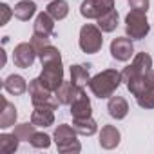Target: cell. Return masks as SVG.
Listing matches in <instances>:
<instances>
[{"label": "cell", "mask_w": 154, "mask_h": 154, "mask_svg": "<svg viewBox=\"0 0 154 154\" xmlns=\"http://www.w3.org/2000/svg\"><path fill=\"white\" fill-rule=\"evenodd\" d=\"M120 84H122V72L116 69H105L91 78L89 89L96 98L103 100V98H111L120 87Z\"/></svg>", "instance_id": "6da1fadb"}, {"label": "cell", "mask_w": 154, "mask_h": 154, "mask_svg": "<svg viewBox=\"0 0 154 154\" xmlns=\"http://www.w3.org/2000/svg\"><path fill=\"white\" fill-rule=\"evenodd\" d=\"M76 132L74 127L67 125V123H62L54 129V143H56V149L58 152L62 154H78L82 150V145L78 141V138H76Z\"/></svg>", "instance_id": "7a4b0ae2"}, {"label": "cell", "mask_w": 154, "mask_h": 154, "mask_svg": "<svg viewBox=\"0 0 154 154\" xmlns=\"http://www.w3.org/2000/svg\"><path fill=\"white\" fill-rule=\"evenodd\" d=\"M27 91H29V96H31V103L35 107H51L53 111H56L58 105H62L60 100L56 98L54 91H51L49 87H45L40 78L31 80Z\"/></svg>", "instance_id": "3957f363"}, {"label": "cell", "mask_w": 154, "mask_h": 154, "mask_svg": "<svg viewBox=\"0 0 154 154\" xmlns=\"http://www.w3.org/2000/svg\"><path fill=\"white\" fill-rule=\"evenodd\" d=\"M149 31H150V24L147 20V13L131 9L129 15L125 17V33H127V36L131 40H141L149 35Z\"/></svg>", "instance_id": "277c9868"}, {"label": "cell", "mask_w": 154, "mask_h": 154, "mask_svg": "<svg viewBox=\"0 0 154 154\" xmlns=\"http://www.w3.org/2000/svg\"><path fill=\"white\" fill-rule=\"evenodd\" d=\"M102 29L94 24H85L80 29V38H78V45L84 53L87 54H96L102 45H103V36H102Z\"/></svg>", "instance_id": "5b68a950"}, {"label": "cell", "mask_w": 154, "mask_h": 154, "mask_svg": "<svg viewBox=\"0 0 154 154\" xmlns=\"http://www.w3.org/2000/svg\"><path fill=\"white\" fill-rule=\"evenodd\" d=\"M38 78L44 82L45 87H49L51 91H56L60 87V84L63 82V65H62V62L42 63V72H40Z\"/></svg>", "instance_id": "8992f818"}, {"label": "cell", "mask_w": 154, "mask_h": 154, "mask_svg": "<svg viewBox=\"0 0 154 154\" xmlns=\"http://www.w3.org/2000/svg\"><path fill=\"white\" fill-rule=\"evenodd\" d=\"M150 69H152V56H150L149 53L141 51V53H138V54L134 56L132 63L127 65V67L122 71V82L127 84L131 78L140 76V74H143V72H147V71H150Z\"/></svg>", "instance_id": "52a82bcc"}, {"label": "cell", "mask_w": 154, "mask_h": 154, "mask_svg": "<svg viewBox=\"0 0 154 154\" xmlns=\"http://www.w3.org/2000/svg\"><path fill=\"white\" fill-rule=\"evenodd\" d=\"M111 9H114V0H84L80 6V15L87 20H98Z\"/></svg>", "instance_id": "ba28073f"}, {"label": "cell", "mask_w": 154, "mask_h": 154, "mask_svg": "<svg viewBox=\"0 0 154 154\" xmlns=\"http://www.w3.org/2000/svg\"><path fill=\"white\" fill-rule=\"evenodd\" d=\"M36 56H38V53L35 51V47L31 45V42H22L13 51V62L20 69H29L35 63Z\"/></svg>", "instance_id": "9c48e42d"}, {"label": "cell", "mask_w": 154, "mask_h": 154, "mask_svg": "<svg viewBox=\"0 0 154 154\" xmlns=\"http://www.w3.org/2000/svg\"><path fill=\"white\" fill-rule=\"evenodd\" d=\"M134 54V45L129 36H118L111 42V56L118 62H127Z\"/></svg>", "instance_id": "30bf717a"}, {"label": "cell", "mask_w": 154, "mask_h": 154, "mask_svg": "<svg viewBox=\"0 0 154 154\" xmlns=\"http://www.w3.org/2000/svg\"><path fill=\"white\" fill-rule=\"evenodd\" d=\"M69 107H71V116L72 118H91V114H93L91 100H89V96L85 94L84 89L78 91V94L71 102Z\"/></svg>", "instance_id": "8fae6325"}, {"label": "cell", "mask_w": 154, "mask_h": 154, "mask_svg": "<svg viewBox=\"0 0 154 154\" xmlns=\"http://www.w3.org/2000/svg\"><path fill=\"white\" fill-rule=\"evenodd\" d=\"M54 18L47 13V11H42L36 15V20L33 24V35H38V36H53L54 35Z\"/></svg>", "instance_id": "7c38bea8"}, {"label": "cell", "mask_w": 154, "mask_h": 154, "mask_svg": "<svg viewBox=\"0 0 154 154\" xmlns=\"http://www.w3.org/2000/svg\"><path fill=\"white\" fill-rule=\"evenodd\" d=\"M120 140H122V132L114 127V125H103L102 131H100V147L105 149V150H112L120 145Z\"/></svg>", "instance_id": "4fadbf2b"}, {"label": "cell", "mask_w": 154, "mask_h": 154, "mask_svg": "<svg viewBox=\"0 0 154 154\" xmlns=\"http://www.w3.org/2000/svg\"><path fill=\"white\" fill-rule=\"evenodd\" d=\"M107 111H109V116L114 118V120H123L129 112V103L123 96H111L109 102H107Z\"/></svg>", "instance_id": "5bb4252c"}, {"label": "cell", "mask_w": 154, "mask_h": 154, "mask_svg": "<svg viewBox=\"0 0 154 154\" xmlns=\"http://www.w3.org/2000/svg\"><path fill=\"white\" fill-rule=\"evenodd\" d=\"M80 89H84V87H78V85H74L72 82H65L63 80L60 84V87L54 91V94H56V98L60 100L62 105H71V102L76 98V94H78Z\"/></svg>", "instance_id": "9a60e30c"}, {"label": "cell", "mask_w": 154, "mask_h": 154, "mask_svg": "<svg viewBox=\"0 0 154 154\" xmlns=\"http://www.w3.org/2000/svg\"><path fill=\"white\" fill-rule=\"evenodd\" d=\"M27 82H26V78L24 76H20V74H9L8 78L4 80V89H6V93H9V94H13V96H20V94H24L26 91H27Z\"/></svg>", "instance_id": "2e32d148"}, {"label": "cell", "mask_w": 154, "mask_h": 154, "mask_svg": "<svg viewBox=\"0 0 154 154\" xmlns=\"http://www.w3.org/2000/svg\"><path fill=\"white\" fill-rule=\"evenodd\" d=\"M31 122L36 127H51L54 123V111L51 107H35L31 112Z\"/></svg>", "instance_id": "e0dca14e"}, {"label": "cell", "mask_w": 154, "mask_h": 154, "mask_svg": "<svg viewBox=\"0 0 154 154\" xmlns=\"http://www.w3.org/2000/svg\"><path fill=\"white\" fill-rule=\"evenodd\" d=\"M2 103H4V111L0 114V129H9L17 123V118H18V112H17V107L4 96L2 98Z\"/></svg>", "instance_id": "ac0fdd59"}, {"label": "cell", "mask_w": 154, "mask_h": 154, "mask_svg": "<svg viewBox=\"0 0 154 154\" xmlns=\"http://www.w3.org/2000/svg\"><path fill=\"white\" fill-rule=\"evenodd\" d=\"M71 82H72L74 85H78V87L89 85V82H91L89 65H80V63L71 65Z\"/></svg>", "instance_id": "d6986e66"}, {"label": "cell", "mask_w": 154, "mask_h": 154, "mask_svg": "<svg viewBox=\"0 0 154 154\" xmlns=\"http://www.w3.org/2000/svg\"><path fill=\"white\" fill-rule=\"evenodd\" d=\"M72 127L74 131L82 136H93L98 131V123L91 118H72Z\"/></svg>", "instance_id": "ffe728a7"}, {"label": "cell", "mask_w": 154, "mask_h": 154, "mask_svg": "<svg viewBox=\"0 0 154 154\" xmlns=\"http://www.w3.org/2000/svg\"><path fill=\"white\" fill-rule=\"evenodd\" d=\"M15 17L22 22H27L35 13H36V4L33 0H20V2L15 6Z\"/></svg>", "instance_id": "44dd1931"}, {"label": "cell", "mask_w": 154, "mask_h": 154, "mask_svg": "<svg viewBox=\"0 0 154 154\" xmlns=\"http://www.w3.org/2000/svg\"><path fill=\"white\" fill-rule=\"evenodd\" d=\"M45 11L54 18V20H63L69 15V4L65 0H51L49 6L45 8Z\"/></svg>", "instance_id": "7402d4cb"}, {"label": "cell", "mask_w": 154, "mask_h": 154, "mask_svg": "<svg viewBox=\"0 0 154 154\" xmlns=\"http://www.w3.org/2000/svg\"><path fill=\"white\" fill-rule=\"evenodd\" d=\"M118 20H120V15L116 9H111L109 13H105L103 17L98 18V27L103 31V33H112L116 27H118Z\"/></svg>", "instance_id": "603a6c76"}, {"label": "cell", "mask_w": 154, "mask_h": 154, "mask_svg": "<svg viewBox=\"0 0 154 154\" xmlns=\"http://www.w3.org/2000/svg\"><path fill=\"white\" fill-rule=\"evenodd\" d=\"M20 138L13 132V134H8V132H2L0 134V150L4 154H13L15 150H18V145H20Z\"/></svg>", "instance_id": "cb8c5ba5"}, {"label": "cell", "mask_w": 154, "mask_h": 154, "mask_svg": "<svg viewBox=\"0 0 154 154\" xmlns=\"http://www.w3.org/2000/svg\"><path fill=\"white\" fill-rule=\"evenodd\" d=\"M38 58H40V62L42 63H47V62H62V54H60V51H58V47H54V45H45L40 53H38Z\"/></svg>", "instance_id": "d4e9b609"}, {"label": "cell", "mask_w": 154, "mask_h": 154, "mask_svg": "<svg viewBox=\"0 0 154 154\" xmlns=\"http://www.w3.org/2000/svg\"><path fill=\"white\" fill-rule=\"evenodd\" d=\"M35 127H36V125H35L33 122H31V123H20V125L15 127V134H17L22 141H29V140L33 138V134L36 132Z\"/></svg>", "instance_id": "484cf974"}, {"label": "cell", "mask_w": 154, "mask_h": 154, "mask_svg": "<svg viewBox=\"0 0 154 154\" xmlns=\"http://www.w3.org/2000/svg\"><path fill=\"white\" fill-rule=\"evenodd\" d=\"M29 143L35 149H49L51 147V136L45 134V132H35L33 138L29 140Z\"/></svg>", "instance_id": "4316f807"}, {"label": "cell", "mask_w": 154, "mask_h": 154, "mask_svg": "<svg viewBox=\"0 0 154 154\" xmlns=\"http://www.w3.org/2000/svg\"><path fill=\"white\" fill-rule=\"evenodd\" d=\"M136 103H138L141 109H154V89L149 91L147 94L136 98Z\"/></svg>", "instance_id": "83f0119b"}, {"label": "cell", "mask_w": 154, "mask_h": 154, "mask_svg": "<svg viewBox=\"0 0 154 154\" xmlns=\"http://www.w3.org/2000/svg\"><path fill=\"white\" fill-rule=\"evenodd\" d=\"M51 42H49V38L47 36H38V35H33V38H31V45L35 47V51L36 53H40L45 45H49Z\"/></svg>", "instance_id": "f1b7e54d"}, {"label": "cell", "mask_w": 154, "mask_h": 154, "mask_svg": "<svg viewBox=\"0 0 154 154\" xmlns=\"http://www.w3.org/2000/svg\"><path fill=\"white\" fill-rule=\"evenodd\" d=\"M129 2V8L131 9H136V11H149V6H150V2L149 0H127Z\"/></svg>", "instance_id": "f546056e"}, {"label": "cell", "mask_w": 154, "mask_h": 154, "mask_svg": "<svg viewBox=\"0 0 154 154\" xmlns=\"http://www.w3.org/2000/svg\"><path fill=\"white\" fill-rule=\"evenodd\" d=\"M0 13H2V20H0V26H6L9 22V18L15 15V11L8 6V4H0Z\"/></svg>", "instance_id": "4dcf8cb0"}]
</instances>
